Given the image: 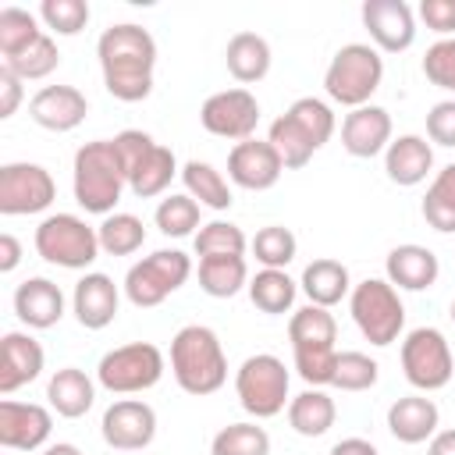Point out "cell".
<instances>
[{"mask_svg":"<svg viewBox=\"0 0 455 455\" xmlns=\"http://www.w3.org/2000/svg\"><path fill=\"white\" fill-rule=\"evenodd\" d=\"M39 21L57 36H78L89 25V4L85 0H43Z\"/></svg>","mask_w":455,"mask_h":455,"instance_id":"44","label":"cell"},{"mask_svg":"<svg viewBox=\"0 0 455 455\" xmlns=\"http://www.w3.org/2000/svg\"><path fill=\"white\" fill-rule=\"evenodd\" d=\"M299 288L306 291V299H309L313 306L331 309V306H338L341 299L352 295V277H348V267H345L341 259L320 256V259H313V263L302 270Z\"/></svg>","mask_w":455,"mask_h":455,"instance_id":"29","label":"cell"},{"mask_svg":"<svg viewBox=\"0 0 455 455\" xmlns=\"http://www.w3.org/2000/svg\"><path fill=\"white\" fill-rule=\"evenodd\" d=\"M391 114L377 103H366V107H355L345 114L341 121V146L348 156L355 160H370V156H380L387 146H391Z\"/></svg>","mask_w":455,"mask_h":455,"instance_id":"19","label":"cell"},{"mask_svg":"<svg viewBox=\"0 0 455 455\" xmlns=\"http://www.w3.org/2000/svg\"><path fill=\"white\" fill-rule=\"evenodd\" d=\"M181 181H185V192H188L199 206H206V210L224 213V210H231V203H235L228 178H224L213 164H206V160H188V164L181 167Z\"/></svg>","mask_w":455,"mask_h":455,"instance_id":"33","label":"cell"},{"mask_svg":"<svg viewBox=\"0 0 455 455\" xmlns=\"http://www.w3.org/2000/svg\"><path fill=\"white\" fill-rule=\"evenodd\" d=\"M53 434V409L39 402L0 398V444L7 451H39Z\"/></svg>","mask_w":455,"mask_h":455,"instance_id":"17","label":"cell"},{"mask_svg":"<svg viewBox=\"0 0 455 455\" xmlns=\"http://www.w3.org/2000/svg\"><path fill=\"white\" fill-rule=\"evenodd\" d=\"M18 263H21V242L11 231H4L0 235V274H11Z\"/></svg>","mask_w":455,"mask_h":455,"instance_id":"50","label":"cell"},{"mask_svg":"<svg viewBox=\"0 0 455 455\" xmlns=\"http://www.w3.org/2000/svg\"><path fill=\"white\" fill-rule=\"evenodd\" d=\"M199 288L210 299H235L242 288H249L245 256H206V259H199Z\"/></svg>","mask_w":455,"mask_h":455,"instance_id":"34","label":"cell"},{"mask_svg":"<svg viewBox=\"0 0 455 455\" xmlns=\"http://www.w3.org/2000/svg\"><path fill=\"white\" fill-rule=\"evenodd\" d=\"M338 419V405L323 387H306L288 402V427L299 437H323Z\"/></svg>","mask_w":455,"mask_h":455,"instance_id":"30","label":"cell"},{"mask_svg":"<svg viewBox=\"0 0 455 455\" xmlns=\"http://www.w3.org/2000/svg\"><path fill=\"white\" fill-rule=\"evenodd\" d=\"M21 85H25V82H21L18 75H11V71L0 64V117H4V121L18 114L21 96H25V92H21Z\"/></svg>","mask_w":455,"mask_h":455,"instance_id":"49","label":"cell"},{"mask_svg":"<svg viewBox=\"0 0 455 455\" xmlns=\"http://www.w3.org/2000/svg\"><path fill=\"white\" fill-rule=\"evenodd\" d=\"M46 366L43 345L25 331H7L0 338V395L11 398L18 387L32 384Z\"/></svg>","mask_w":455,"mask_h":455,"instance_id":"21","label":"cell"},{"mask_svg":"<svg viewBox=\"0 0 455 455\" xmlns=\"http://www.w3.org/2000/svg\"><path fill=\"white\" fill-rule=\"evenodd\" d=\"M164 370L167 359L153 341H128L103 352L96 366V384L110 395H142L160 384Z\"/></svg>","mask_w":455,"mask_h":455,"instance_id":"10","label":"cell"},{"mask_svg":"<svg viewBox=\"0 0 455 455\" xmlns=\"http://www.w3.org/2000/svg\"><path fill=\"white\" fill-rule=\"evenodd\" d=\"M210 455H270V434L256 423H228L213 434Z\"/></svg>","mask_w":455,"mask_h":455,"instance_id":"38","label":"cell"},{"mask_svg":"<svg viewBox=\"0 0 455 455\" xmlns=\"http://www.w3.org/2000/svg\"><path fill=\"white\" fill-rule=\"evenodd\" d=\"M430 171H434V146L423 135H412V132L398 135L384 149V174H387V181H395L402 188L427 181Z\"/></svg>","mask_w":455,"mask_h":455,"instance_id":"26","label":"cell"},{"mask_svg":"<svg viewBox=\"0 0 455 455\" xmlns=\"http://www.w3.org/2000/svg\"><path fill=\"white\" fill-rule=\"evenodd\" d=\"M327 455H380V451H377V444L366 441V437H341Z\"/></svg>","mask_w":455,"mask_h":455,"instance_id":"51","label":"cell"},{"mask_svg":"<svg viewBox=\"0 0 455 455\" xmlns=\"http://www.w3.org/2000/svg\"><path fill=\"white\" fill-rule=\"evenodd\" d=\"M423 75L430 85L455 92V36L451 39H437L434 46H427L423 53Z\"/></svg>","mask_w":455,"mask_h":455,"instance_id":"45","label":"cell"},{"mask_svg":"<svg viewBox=\"0 0 455 455\" xmlns=\"http://www.w3.org/2000/svg\"><path fill=\"white\" fill-rule=\"evenodd\" d=\"M270 60H274L270 43L259 32H235L224 46V64H228L231 78L242 85L263 82L270 75Z\"/></svg>","mask_w":455,"mask_h":455,"instance_id":"28","label":"cell"},{"mask_svg":"<svg viewBox=\"0 0 455 455\" xmlns=\"http://www.w3.org/2000/svg\"><path fill=\"white\" fill-rule=\"evenodd\" d=\"M249 299L259 313L267 316H281V313H291L295 306V295H299V281L288 277V270H270V267H259L252 277H249Z\"/></svg>","mask_w":455,"mask_h":455,"instance_id":"32","label":"cell"},{"mask_svg":"<svg viewBox=\"0 0 455 455\" xmlns=\"http://www.w3.org/2000/svg\"><path fill=\"white\" fill-rule=\"evenodd\" d=\"M199 124L217 135V139H231V142H245L256 135V124H259V100L245 89V85H235V89H220L213 96L203 100L199 107Z\"/></svg>","mask_w":455,"mask_h":455,"instance_id":"14","label":"cell"},{"mask_svg":"<svg viewBox=\"0 0 455 455\" xmlns=\"http://www.w3.org/2000/svg\"><path fill=\"white\" fill-rule=\"evenodd\" d=\"M427 139L434 146L455 149V100H441L427 110Z\"/></svg>","mask_w":455,"mask_h":455,"instance_id":"47","label":"cell"},{"mask_svg":"<svg viewBox=\"0 0 455 455\" xmlns=\"http://www.w3.org/2000/svg\"><path fill=\"white\" fill-rule=\"evenodd\" d=\"M36 252L64 270H89L96 263L100 249V235L92 224H85L78 213H50L39 220L36 228Z\"/></svg>","mask_w":455,"mask_h":455,"instance_id":"9","label":"cell"},{"mask_svg":"<svg viewBox=\"0 0 455 455\" xmlns=\"http://www.w3.org/2000/svg\"><path fill=\"white\" fill-rule=\"evenodd\" d=\"M96 57L103 71V89L121 103H142L153 92L156 39L135 21H117L100 32Z\"/></svg>","mask_w":455,"mask_h":455,"instance_id":"1","label":"cell"},{"mask_svg":"<svg viewBox=\"0 0 455 455\" xmlns=\"http://www.w3.org/2000/svg\"><path fill=\"white\" fill-rule=\"evenodd\" d=\"M416 14L441 39H451L455 36V0H419Z\"/></svg>","mask_w":455,"mask_h":455,"instance_id":"48","label":"cell"},{"mask_svg":"<svg viewBox=\"0 0 455 455\" xmlns=\"http://www.w3.org/2000/svg\"><path fill=\"white\" fill-rule=\"evenodd\" d=\"M117 309H121V291H117L114 277H107L100 270H89L78 277V284L71 291V313L85 331L110 327Z\"/></svg>","mask_w":455,"mask_h":455,"instance_id":"20","label":"cell"},{"mask_svg":"<svg viewBox=\"0 0 455 455\" xmlns=\"http://www.w3.org/2000/svg\"><path fill=\"white\" fill-rule=\"evenodd\" d=\"M39 36H46V32L39 28V18L32 11H25V7H4L0 11V57L4 60L28 50Z\"/></svg>","mask_w":455,"mask_h":455,"instance_id":"39","label":"cell"},{"mask_svg":"<svg viewBox=\"0 0 455 455\" xmlns=\"http://www.w3.org/2000/svg\"><path fill=\"white\" fill-rule=\"evenodd\" d=\"M380 377V366L377 359H370L366 352H338V363H334V380L331 387L338 391H370Z\"/></svg>","mask_w":455,"mask_h":455,"instance_id":"43","label":"cell"},{"mask_svg":"<svg viewBox=\"0 0 455 455\" xmlns=\"http://www.w3.org/2000/svg\"><path fill=\"white\" fill-rule=\"evenodd\" d=\"M124 188H128V178H124V167L110 139H92L78 146L75 164H71V192L85 213H96V217L117 213L114 206L121 203Z\"/></svg>","mask_w":455,"mask_h":455,"instance_id":"5","label":"cell"},{"mask_svg":"<svg viewBox=\"0 0 455 455\" xmlns=\"http://www.w3.org/2000/svg\"><path fill=\"white\" fill-rule=\"evenodd\" d=\"M96 235H100V249L107 256H132L146 242V224L135 213H121L117 210V213H110V217L100 220Z\"/></svg>","mask_w":455,"mask_h":455,"instance_id":"37","label":"cell"},{"mask_svg":"<svg viewBox=\"0 0 455 455\" xmlns=\"http://www.w3.org/2000/svg\"><path fill=\"white\" fill-rule=\"evenodd\" d=\"M14 313L25 327L32 331H46L53 323H60L64 316V291L50 281V277H28L14 288Z\"/></svg>","mask_w":455,"mask_h":455,"instance_id":"25","label":"cell"},{"mask_svg":"<svg viewBox=\"0 0 455 455\" xmlns=\"http://www.w3.org/2000/svg\"><path fill=\"white\" fill-rule=\"evenodd\" d=\"M419 213H423V220H427L434 231L455 235V160L444 164V167L430 178L427 196H423V203H419Z\"/></svg>","mask_w":455,"mask_h":455,"instance_id":"35","label":"cell"},{"mask_svg":"<svg viewBox=\"0 0 455 455\" xmlns=\"http://www.w3.org/2000/svg\"><path fill=\"white\" fill-rule=\"evenodd\" d=\"M288 387H291V373L284 366V359H277L274 352H256L249 355L238 373H235V395L238 405L252 416V419H270L277 412L288 409Z\"/></svg>","mask_w":455,"mask_h":455,"instance_id":"8","label":"cell"},{"mask_svg":"<svg viewBox=\"0 0 455 455\" xmlns=\"http://www.w3.org/2000/svg\"><path fill=\"white\" fill-rule=\"evenodd\" d=\"M249 249H252V256H256L259 267L284 270L295 259V252H299V238L284 224H267V228L256 231V238L249 242Z\"/></svg>","mask_w":455,"mask_h":455,"instance_id":"41","label":"cell"},{"mask_svg":"<svg viewBox=\"0 0 455 455\" xmlns=\"http://www.w3.org/2000/svg\"><path fill=\"white\" fill-rule=\"evenodd\" d=\"M174 174H181L174 149L156 142V146L135 164V171L128 174V188H132V196H139V199H153V196H164V192H167V185H171Z\"/></svg>","mask_w":455,"mask_h":455,"instance_id":"31","label":"cell"},{"mask_svg":"<svg viewBox=\"0 0 455 455\" xmlns=\"http://www.w3.org/2000/svg\"><path fill=\"white\" fill-rule=\"evenodd\" d=\"M89 114V100L75 85H43L28 100V117L46 132H75Z\"/></svg>","mask_w":455,"mask_h":455,"instance_id":"22","label":"cell"},{"mask_svg":"<svg viewBox=\"0 0 455 455\" xmlns=\"http://www.w3.org/2000/svg\"><path fill=\"white\" fill-rule=\"evenodd\" d=\"M57 64H60V50H57L53 36H39L28 50H21V53L11 57V60H4V68H7L11 75H18L21 82L50 78V75L57 71Z\"/></svg>","mask_w":455,"mask_h":455,"instance_id":"42","label":"cell"},{"mask_svg":"<svg viewBox=\"0 0 455 455\" xmlns=\"http://www.w3.org/2000/svg\"><path fill=\"white\" fill-rule=\"evenodd\" d=\"M281 174H284V164L267 139L235 142L228 153V181L245 192H267L281 181Z\"/></svg>","mask_w":455,"mask_h":455,"instance_id":"18","label":"cell"},{"mask_svg":"<svg viewBox=\"0 0 455 455\" xmlns=\"http://www.w3.org/2000/svg\"><path fill=\"white\" fill-rule=\"evenodd\" d=\"M288 341H291V359L299 377L309 387H331L334 380V363H338V320L323 306H302L288 316Z\"/></svg>","mask_w":455,"mask_h":455,"instance_id":"4","label":"cell"},{"mask_svg":"<svg viewBox=\"0 0 455 455\" xmlns=\"http://www.w3.org/2000/svg\"><path fill=\"white\" fill-rule=\"evenodd\" d=\"M46 402H50V409H53L57 416L78 419V416H85V412L92 409V402H96V380H92L85 370H78V366H60V370L50 377V384H46Z\"/></svg>","mask_w":455,"mask_h":455,"instance_id":"27","label":"cell"},{"mask_svg":"<svg viewBox=\"0 0 455 455\" xmlns=\"http://www.w3.org/2000/svg\"><path fill=\"white\" fill-rule=\"evenodd\" d=\"M39 455H82V451H78V444H71V441H57V444H46Z\"/></svg>","mask_w":455,"mask_h":455,"instance_id":"53","label":"cell"},{"mask_svg":"<svg viewBox=\"0 0 455 455\" xmlns=\"http://www.w3.org/2000/svg\"><path fill=\"white\" fill-rule=\"evenodd\" d=\"M384 274H387V281L398 291H427L441 277V259L434 256V249L416 245V242H405V245H395L387 252Z\"/></svg>","mask_w":455,"mask_h":455,"instance_id":"23","label":"cell"},{"mask_svg":"<svg viewBox=\"0 0 455 455\" xmlns=\"http://www.w3.org/2000/svg\"><path fill=\"white\" fill-rule=\"evenodd\" d=\"M100 434L114 451H142L156 437V409L142 398H117L107 405Z\"/></svg>","mask_w":455,"mask_h":455,"instance_id":"15","label":"cell"},{"mask_svg":"<svg viewBox=\"0 0 455 455\" xmlns=\"http://www.w3.org/2000/svg\"><path fill=\"white\" fill-rule=\"evenodd\" d=\"M199 203L188 196V192H171L167 199H160V206L153 210V220L160 228V235L167 238H196V231L203 228L199 224Z\"/></svg>","mask_w":455,"mask_h":455,"instance_id":"36","label":"cell"},{"mask_svg":"<svg viewBox=\"0 0 455 455\" xmlns=\"http://www.w3.org/2000/svg\"><path fill=\"white\" fill-rule=\"evenodd\" d=\"M192 249H196L199 259H206V256H245L249 238H245V231H242L238 224H231V220H210V224H203V228L196 231Z\"/></svg>","mask_w":455,"mask_h":455,"instance_id":"40","label":"cell"},{"mask_svg":"<svg viewBox=\"0 0 455 455\" xmlns=\"http://www.w3.org/2000/svg\"><path fill=\"white\" fill-rule=\"evenodd\" d=\"M402 373L405 380L430 395V391H441L451 384L455 377V355H451V345L448 338L437 331V327H416L402 338Z\"/></svg>","mask_w":455,"mask_h":455,"instance_id":"12","label":"cell"},{"mask_svg":"<svg viewBox=\"0 0 455 455\" xmlns=\"http://www.w3.org/2000/svg\"><path fill=\"white\" fill-rule=\"evenodd\" d=\"M451 323H455V302H451Z\"/></svg>","mask_w":455,"mask_h":455,"instance_id":"54","label":"cell"},{"mask_svg":"<svg viewBox=\"0 0 455 455\" xmlns=\"http://www.w3.org/2000/svg\"><path fill=\"white\" fill-rule=\"evenodd\" d=\"M171 373L185 395L206 398L224 387L228 380V355L213 327L206 323H185L171 338Z\"/></svg>","mask_w":455,"mask_h":455,"instance_id":"2","label":"cell"},{"mask_svg":"<svg viewBox=\"0 0 455 455\" xmlns=\"http://www.w3.org/2000/svg\"><path fill=\"white\" fill-rule=\"evenodd\" d=\"M359 18L370 32V46L380 53H402L416 43V14L405 0H363Z\"/></svg>","mask_w":455,"mask_h":455,"instance_id":"16","label":"cell"},{"mask_svg":"<svg viewBox=\"0 0 455 455\" xmlns=\"http://www.w3.org/2000/svg\"><path fill=\"white\" fill-rule=\"evenodd\" d=\"M192 277V256L181 249H156L128 267L124 274V299L139 309L160 306L167 295H174Z\"/></svg>","mask_w":455,"mask_h":455,"instance_id":"11","label":"cell"},{"mask_svg":"<svg viewBox=\"0 0 455 455\" xmlns=\"http://www.w3.org/2000/svg\"><path fill=\"white\" fill-rule=\"evenodd\" d=\"M437 427H441V409L423 391L419 395H402L387 405V430L402 444H423L437 434Z\"/></svg>","mask_w":455,"mask_h":455,"instance_id":"24","label":"cell"},{"mask_svg":"<svg viewBox=\"0 0 455 455\" xmlns=\"http://www.w3.org/2000/svg\"><path fill=\"white\" fill-rule=\"evenodd\" d=\"M57 199V181L43 164L14 160L0 167V213L4 217H28L50 210Z\"/></svg>","mask_w":455,"mask_h":455,"instance_id":"13","label":"cell"},{"mask_svg":"<svg viewBox=\"0 0 455 455\" xmlns=\"http://www.w3.org/2000/svg\"><path fill=\"white\" fill-rule=\"evenodd\" d=\"M348 313H352L359 334L377 348L395 345L398 334L405 331V306H402L398 288L387 277H366V281L352 284Z\"/></svg>","mask_w":455,"mask_h":455,"instance_id":"7","label":"cell"},{"mask_svg":"<svg viewBox=\"0 0 455 455\" xmlns=\"http://www.w3.org/2000/svg\"><path fill=\"white\" fill-rule=\"evenodd\" d=\"M114 153H117V160H121V167H124V178L135 171V164L156 146V139L149 135V132H142V128H124V132H117L114 139Z\"/></svg>","mask_w":455,"mask_h":455,"instance_id":"46","label":"cell"},{"mask_svg":"<svg viewBox=\"0 0 455 455\" xmlns=\"http://www.w3.org/2000/svg\"><path fill=\"white\" fill-rule=\"evenodd\" d=\"M427 455H455V427L437 430V434L427 441Z\"/></svg>","mask_w":455,"mask_h":455,"instance_id":"52","label":"cell"},{"mask_svg":"<svg viewBox=\"0 0 455 455\" xmlns=\"http://www.w3.org/2000/svg\"><path fill=\"white\" fill-rule=\"evenodd\" d=\"M380 82H384V57L370 43H345L323 71V92L348 110L366 107L370 96L380 89Z\"/></svg>","mask_w":455,"mask_h":455,"instance_id":"6","label":"cell"},{"mask_svg":"<svg viewBox=\"0 0 455 455\" xmlns=\"http://www.w3.org/2000/svg\"><path fill=\"white\" fill-rule=\"evenodd\" d=\"M338 121L334 110L316 96H299L267 132V142L277 149L284 171H299L313 160L316 149H323L334 135Z\"/></svg>","mask_w":455,"mask_h":455,"instance_id":"3","label":"cell"}]
</instances>
